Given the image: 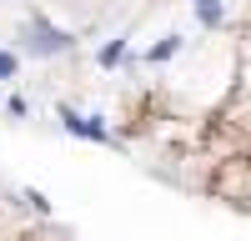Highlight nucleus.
Masks as SVG:
<instances>
[{
  "instance_id": "f257e3e1",
  "label": "nucleus",
  "mask_w": 251,
  "mask_h": 241,
  "mask_svg": "<svg viewBox=\"0 0 251 241\" xmlns=\"http://www.w3.org/2000/svg\"><path fill=\"white\" fill-rule=\"evenodd\" d=\"M15 71V55H5V50H0V75H10Z\"/></svg>"
}]
</instances>
